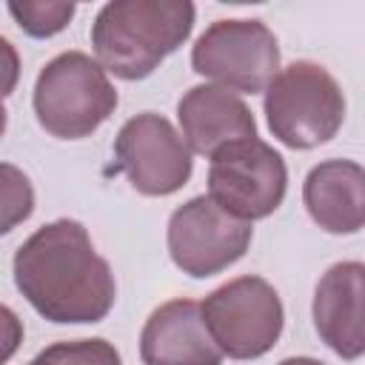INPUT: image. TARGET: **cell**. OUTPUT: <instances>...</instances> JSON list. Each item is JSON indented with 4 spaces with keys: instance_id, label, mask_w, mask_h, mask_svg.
<instances>
[{
    "instance_id": "2",
    "label": "cell",
    "mask_w": 365,
    "mask_h": 365,
    "mask_svg": "<svg viewBox=\"0 0 365 365\" xmlns=\"http://www.w3.org/2000/svg\"><path fill=\"white\" fill-rule=\"evenodd\" d=\"M188 0H111L91 23L94 60L120 80H145L194 29Z\"/></svg>"
},
{
    "instance_id": "4",
    "label": "cell",
    "mask_w": 365,
    "mask_h": 365,
    "mask_svg": "<svg viewBox=\"0 0 365 365\" xmlns=\"http://www.w3.org/2000/svg\"><path fill=\"white\" fill-rule=\"evenodd\" d=\"M262 94L268 128L288 148H317L334 140L345 123V94L334 74L314 60L279 68Z\"/></svg>"
},
{
    "instance_id": "19",
    "label": "cell",
    "mask_w": 365,
    "mask_h": 365,
    "mask_svg": "<svg viewBox=\"0 0 365 365\" xmlns=\"http://www.w3.org/2000/svg\"><path fill=\"white\" fill-rule=\"evenodd\" d=\"M279 365H325V362H319V359H314V356H288V359H282Z\"/></svg>"
},
{
    "instance_id": "17",
    "label": "cell",
    "mask_w": 365,
    "mask_h": 365,
    "mask_svg": "<svg viewBox=\"0 0 365 365\" xmlns=\"http://www.w3.org/2000/svg\"><path fill=\"white\" fill-rule=\"evenodd\" d=\"M23 334H26L23 319L9 305L0 302V365H6L17 354V348L23 345Z\"/></svg>"
},
{
    "instance_id": "20",
    "label": "cell",
    "mask_w": 365,
    "mask_h": 365,
    "mask_svg": "<svg viewBox=\"0 0 365 365\" xmlns=\"http://www.w3.org/2000/svg\"><path fill=\"white\" fill-rule=\"evenodd\" d=\"M6 125H9V111H6V106H3V97H0V137L6 134Z\"/></svg>"
},
{
    "instance_id": "9",
    "label": "cell",
    "mask_w": 365,
    "mask_h": 365,
    "mask_svg": "<svg viewBox=\"0 0 365 365\" xmlns=\"http://www.w3.org/2000/svg\"><path fill=\"white\" fill-rule=\"evenodd\" d=\"M117 168L131 188L145 197L177 194L194 171V160L180 131L154 111H143L123 123L114 140Z\"/></svg>"
},
{
    "instance_id": "3",
    "label": "cell",
    "mask_w": 365,
    "mask_h": 365,
    "mask_svg": "<svg viewBox=\"0 0 365 365\" xmlns=\"http://www.w3.org/2000/svg\"><path fill=\"white\" fill-rule=\"evenodd\" d=\"M117 103L108 74L86 51L51 57L40 68L31 94L37 123L57 140L91 137L114 114Z\"/></svg>"
},
{
    "instance_id": "6",
    "label": "cell",
    "mask_w": 365,
    "mask_h": 365,
    "mask_svg": "<svg viewBox=\"0 0 365 365\" xmlns=\"http://www.w3.org/2000/svg\"><path fill=\"white\" fill-rule=\"evenodd\" d=\"M191 68L234 94H259L279 71V43L262 20H217L191 48Z\"/></svg>"
},
{
    "instance_id": "1",
    "label": "cell",
    "mask_w": 365,
    "mask_h": 365,
    "mask_svg": "<svg viewBox=\"0 0 365 365\" xmlns=\"http://www.w3.org/2000/svg\"><path fill=\"white\" fill-rule=\"evenodd\" d=\"M14 285L48 322L86 325L108 317L117 282L108 259L94 251L83 222L54 220L14 251Z\"/></svg>"
},
{
    "instance_id": "11",
    "label": "cell",
    "mask_w": 365,
    "mask_h": 365,
    "mask_svg": "<svg viewBox=\"0 0 365 365\" xmlns=\"http://www.w3.org/2000/svg\"><path fill=\"white\" fill-rule=\"evenodd\" d=\"M143 365H222L202 308L194 299H168L151 311L140 331Z\"/></svg>"
},
{
    "instance_id": "12",
    "label": "cell",
    "mask_w": 365,
    "mask_h": 365,
    "mask_svg": "<svg viewBox=\"0 0 365 365\" xmlns=\"http://www.w3.org/2000/svg\"><path fill=\"white\" fill-rule=\"evenodd\" d=\"M180 137L191 154L211 157L228 143L257 137V120L245 100L228 88L200 83L191 86L177 103Z\"/></svg>"
},
{
    "instance_id": "21",
    "label": "cell",
    "mask_w": 365,
    "mask_h": 365,
    "mask_svg": "<svg viewBox=\"0 0 365 365\" xmlns=\"http://www.w3.org/2000/svg\"><path fill=\"white\" fill-rule=\"evenodd\" d=\"M29 365H46V362H43V359H40V356H34V359H31V362H29Z\"/></svg>"
},
{
    "instance_id": "18",
    "label": "cell",
    "mask_w": 365,
    "mask_h": 365,
    "mask_svg": "<svg viewBox=\"0 0 365 365\" xmlns=\"http://www.w3.org/2000/svg\"><path fill=\"white\" fill-rule=\"evenodd\" d=\"M17 80H20V54L11 46V40L0 34V97H9L17 88Z\"/></svg>"
},
{
    "instance_id": "5",
    "label": "cell",
    "mask_w": 365,
    "mask_h": 365,
    "mask_svg": "<svg viewBox=\"0 0 365 365\" xmlns=\"http://www.w3.org/2000/svg\"><path fill=\"white\" fill-rule=\"evenodd\" d=\"M200 308L214 345L228 359L265 356L285 325L277 288L254 274L222 282L200 302Z\"/></svg>"
},
{
    "instance_id": "10",
    "label": "cell",
    "mask_w": 365,
    "mask_h": 365,
    "mask_svg": "<svg viewBox=\"0 0 365 365\" xmlns=\"http://www.w3.org/2000/svg\"><path fill=\"white\" fill-rule=\"evenodd\" d=\"M362 299H365V265L345 259L331 265L314 291L311 314L319 339L342 359L354 362L365 351L362 331Z\"/></svg>"
},
{
    "instance_id": "7",
    "label": "cell",
    "mask_w": 365,
    "mask_h": 365,
    "mask_svg": "<svg viewBox=\"0 0 365 365\" xmlns=\"http://www.w3.org/2000/svg\"><path fill=\"white\" fill-rule=\"evenodd\" d=\"M208 197L242 222L271 217L288 191L282 154L259 137L237 140L208 157Z\"/></svg>"
},
{
    "instance_id": "15",
    "label": "cell",
    "mask_w": 365,
    "mask_h": 365,
    "mask_svg": "<svg viewBox=\"0 0 365 365\" xmlns=\"http://www.w3.org/2000/svg\"><path fill=\"white\" fill-rule=\"evenodd\" d=\"M34 211V185L23 168L0 163V237L26 222Z\"/></svg>"
},
{
    "instance_id": "13",
    "label": "cell",
    "mask_w": 365,
    "mask_h": 365,
    "mask_svg": "<svg viewBox=\"0 0 365 365\" xmlns=\"http://www.w3.org/2000/svg\"><path fill=\"white\" fill-rule=\"evenodd\" d=\"M311 220L328 234H356L365 222V171L354 160H322L302 182Z\"/></svg>"
},
{
    "instance_id": "14",
    "label": "cell",
    "mask_w": 365,
    "mask_h": 365,
    "mask_svg": "<svg viewBox=\"0 0 365 365\" xmlns=\"http://www.w3.org/2000/svg\"><path fill=\"white\" fill-rule=\"evenodd\" d=\"M6 9L14 17V23L29 37H37V40L60 34L77 11L74 3H63V0H11Z\"/></svg>"
},
{
    "instance_id": "8",
    "label": "cell",
    "mask_w": 365,
    "mask_h": 365,
    "mask_svg": "<svg viewBox=\"0 0 365 365\" xmlns=\"http://www.w3.org/2000/svg\"><path fill=\"white\" fill-rule=\"evenodd\" d=\"M168 254L171 262L194 277L205 279L245 257L254 240L251 222H242L222 211L208 194L191 197L168 217Z\"/></svg>"
},
{
    "instance_id": "16",
    "label": "cell",
    "mask_w": 365,
    "mask_h": 365,
    "mask_svg": "<svg viewBox=\"0 0 365 365\" xmlns=\"http://www.w3.org/2000/svg\"><path fill=\"white\" fill-rule=\"evenodd\" d=\"M46 365H123L117 348L108 339H66L37 354Z\"/></svg>"
}]
</instances>
